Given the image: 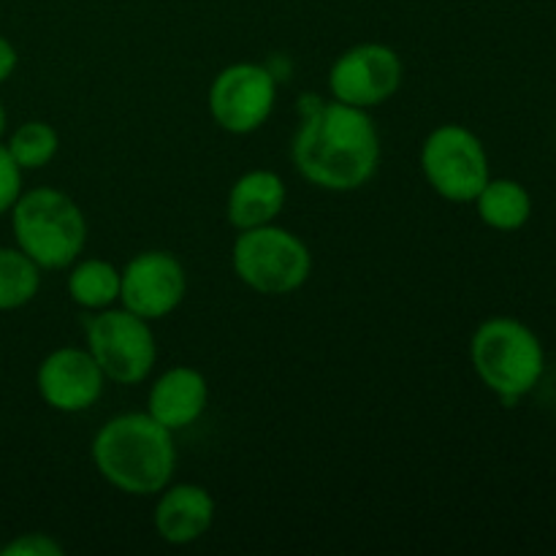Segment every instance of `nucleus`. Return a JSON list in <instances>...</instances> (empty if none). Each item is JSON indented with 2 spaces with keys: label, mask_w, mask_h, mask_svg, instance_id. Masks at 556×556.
Masks as SVG:
<instances>
[{
  "label": "nucleus",
  "mask_w": 556,
  "mask_h": 556,
  "mask_svg": "<svg viewBox=\"0 0 556 556\" xmlns=\"http://www.w3.org/2000/svg\"><path fill=\"white\" fill-rule=\"evenodd\" d=\"M296 172L315 188L351 193L380 166V136L367 109L329 101L313 103L291 141Z\"/></svg>",
  "instance_id": "1"
},
{
  "label": "nucleus",
  "mask_w": 556,
  "mask_h": 556,
  "mask_svg": "<svg viewBox=\"0 0 556 556\" xmlns=\"http://www.w3.org/2000/svg\"><path fill=\"white\" fill-rule=\"evenodd\" d=\"M90 454L103 481L130 497L161 494L177 470L174 432L147 410L109 418L92 438Z\"/></svg>",
  "instance_id": "2"
},
{
  "label": "nucleus",
  "mask_w": 556,
  "mask_h": 556,
  "mask_svg": "<svg viewBox=\"0 0 556 556\" xmlns=\"http://www.w3.org/2000/svg\"><path fill=\"white\" fill-rule=\"evenodd\" d=\"M470 362L481 383L514 407L543 378L546 353L527 324L516 318H489L470 340Z\"/></svg>",
  "instance_id": "3"
},
{
  "label": "nucleus",
  "mask_w": 556,
  "mask_h": 556,
  "mask_svg": "<svg viewBox=\"0 0 556 556\" xmlns=\"http://www.w3.org/2000/svg\"><path fill=\"white\" fill-rule=\"evenodd\" d=\"M9 215L16 248L41 269H68L85 250L87 220L63 190H22Z\"/></svg>",
  "instance_id": "4"
},
{
  "label": "nucleus",
  "mask_w": 556,
  "mask_h": 556,
  "mask_svg": "<svg viewBox=\"0 0 556 556\" xmlns=\"http://www.w3.org/2000/svg\"><path fill=\"white\" fill-rule=\"evenodd\" d=\"M231 264L239 280L261 296H286L309 280L313 255L288 228L258 226L233 239Z\"/></svg>",
  "instance_id": "5"
},
{
  "label": "nucleus",
  "mask_w": 556,
  "mask_h": 556,
  "mask_svg": "<svg viewBox=\"0 0 556 556\" xmlns=\"http://www.w3.org/2000/svg\"><path fill=\"white\" fill-rule=\"evenodd\" d=\"M87 351L106 380L119 386L144 383L157 362L150 320L119 307L98 309L87 318Z\"/></svg>",
  "instance_id": "6"
},
{
  "label": "nucleus",
  "mask_w": 556,
  "mask_h": 556,
  "mask_svg": "<svg viewBox=\"0 0 556 556\" xmlns=\"http://www.w3.org/2000/svg\"><path fill=\"white\" fill-rule=\"evenodd\" d=\"M418 163L429 188L454 204H472L483 185L492 179L486 147L459 123L438 125L424 139Z\"/></svg>",
  "instance_id": "7"
},
{
  "label": "nucleus",
  "mask_w": 556,
  "mask_h": 556,
  "mask_svg": "<svg viewBox=\"0 0 556 556\" xmlns=\"http://www.w3.org/2000/svg\"><path fill=\"white\" fill-rule=\"evenodd\" d=\"M277 76L266 65L233 63L212 79L210 114L223 130L248 136L275 112Z\"/></svg>",
  "instance_id": "8"
},
{
  "label": "nucleus",
  "mask_w": 556,
  "mask_h": 556,
  "mask_svg": "<svg viewBox=\"0 0 556 556\" xmlns=\"http://www.w3.org/2000/svg\"><path fill=\"white\" fill-rule=\"evenodd\" d=\"M405 76L402 58L386 43H356L345 49L329 68L334 101L356 109H375L396 96Z\"/></svg>",
  "instance_id": "9"
},
{
  "label": "nucleus",
  "mask_w": 556,
  "mask_h": 556,
  "mask_svg": "<svg viewBox=\"0 0 556 556\" xmlns=\"http://www.w3.org/2000/svg\"><path fill=\"white\" fill-rule=\"evenodd\" d=\"M188 296V275L177 255L144 250L119 269V304L147 320L172 315Z\"/></svg>",
  "instance_id": "10"
},
{
  "label": "nucleus",
  "mask_w": 556,
  "mask_h": 556,
  "mask_svg": "<svg viewBox=\"0 0 556 556\" xmlns=\"http://www.w3.org/2000/svg\"><path fill=\"white\" fill-rule=\"evenodd\" d=\"M106 375L87 348H58L49 353L36 372L41 400L58 413H85L101 400Z\"/></svg>",
  "instance_id": "11"
},
{
  "label": "nucleus",
  "mask_w": 556,
  "mask_h": 556,
  "mask_svg": "<svg viewBox=\"0 0 556 556\" xmlns=\"http://www.w3.org/2000/svg\"><path fill=\"white\" fill-rule=\"evenodd\" d=\"M206 405H210V383L199 369L185 367V364L166 369L152 383L150 396H147V413L172 432L188 429L190 424L199 421Z\"/></svg>",
  "instance_id": "12"
},
{
  "label": "nucleus",
  "mask_w": 556,
  "mask_h": 556,
  "mask_svg": "<svg viewBox=\"0 0 556 556\" xmlns=\"http://www.w3.org/2000/svg\"><path fill=\"white\" fill-rule=\"evenodd\" d=\"M215 521V500L199 483H168L155 505V532L172 546L201 541Z\"/></svg>",
  "instance_id": "13"
},
{
  "label": "nucleus",
  "mask_w": 556,
  "mask_h": 556,
  "mask_svg": "<svg viewBox=\"0 0 556 556\" xmlns=\"http://www.w3.org/2000/svg\"><path fill=\"white\" fill-rule=\"evenodd\" d=\"M286 199L288 188L280 174L269 168H253L242 174L228 190L226 217L237 231L269 226L280 217Z\"/></svg>",
  "instance_id": "14"
},
{
  "label": "nucleus",
  "mask_w": 556,
  "mask_h": 556,
  "mask_svg": "<svg viewBox=\"0 0 556 556\" xmlns=\"http://www.w3.org/2000/svg\"><path fill=\"white\" fill-rule=\"evenodd\" d=\"M476 210L494 231H519L532 215V199L516 179H489L476 195Z\"/></svg>",
  "instance_id": "15"
},
{
  "label": "nucleus",
  "mask_w": 556,
  "mask_h": 556,
  "mask_svg": "<svg viewBox=\"0 0 556 556\" xmlns=\"http://www.w3.org/2000/svg\"><path fill=\"white\" fill-rule=\"evenodd\" d=\"M68 296L90 313L114 307L119 302V269L103 258H76L68 271Z\"/></svg>",
  "instance_id": "16"
},
{
  "label": "nucleus",
  "mask_w": 556,
  "mask_h": 556,
  "mask_svg": "<svg viewBox=\"0 0 556 556\" xmlns=\"http://www.w3.org/2000/svg\"><path fill=\"white\" fill-rule=\"evenodd\" d=\"M41 266L20 248H0V313L22 309L38 296Z\"/></svg>",
  "instance_id": "17"
},
{
  "label": "nucleus",
  "mask_w": 556,
  "mask_h": 556,
  "mask_svg": "<svg viewBox=\"0 0 556 556\" xmlns=\"http://www.w3.org/2000/svg\"><path fill=\"white\" fill-rule=\"evenodd\" d=\"M5 150L16 161L22 172H36V168L49 166L60 152V134L54 125L43 119H27L5 141Z\"/></svg>",
  "instance_id": "18"
},
{
  "label": "nucleus",
  "mask_w": 556,
  "mask_h": 556,
  "mask_svg": "<svg viewBox=\"0 0 556 556\" xmlns=\"http://www.w3.org/2000/svg\"><path fill=\"white\" fill-rule=\"evenodd\" d=\"M65 548L47 532H25L3 546L0 556H63Z\"/></svg>",
  "instance_id": "19"
},
{
  "label": "nucleus",
  "mask_w": 556,
  "mask_h": 556,
  "mask_svg": "<svg viewBox=\"0 0 556 556\" xmlns=\"http://www.w3.org/2000/svg\"><path fill=\"white\" fill-rule=\"evenodd\" d=\"M22 174L25 172L16 166L5 144H0V215H9L11 206L22 195Z\"/></svg>",
  "instance_id": "20"
},
{
  "label": "nucleus",
  "mask_w": 556,
  "mask_h": 556,
  "mask_svg": "<svg viewBox=\"0 0 556 556\" xmlns=\"http://www.w3.org/2000/svg\"><path fill=\"white\" fill-rule=\"evenodd\" d=\"M16 63H20V54H16V47L5 36H0V85L11 79V74L16 71Z\"/></svg>",
  "instance_id": "21"
},
{
  "label": "nucleus",
  "mask_w": 556,
  "mask_h": 556,
  "mask_svg": "<svg viewBox=\"0 0 556 556\" xmlns=\"http://www.w3.org/2000/svg\"><path fill=\"white\" fill-rule=\"evenodd\" d=\"M3 134H5V109L3 103H0V139H3Z\"/></svg>",
  "instance_id": "22"
},
{
  "label": "nucleus",
  "mask_w": 556,
  "mask_h": 556,
  "mask_svg": "<svg viewBox=\"0 0 556 556\" xmlns=\"http://www.w3.org/2000/svg\"><path fill=\"white\" fill-rule=\"evenodd\" d=\"M0 552H3V543H0Z\"/></svg>",
  "instance_id": "23"
}]
</instances>
